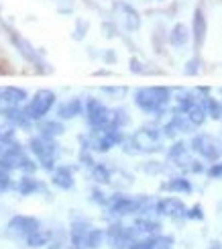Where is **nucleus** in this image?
I'll list each match as a JSON object with an SVG mask.
<instances>
[{
  "mask_svg": "<svg viewBox=\"0 0 222 249\" xmlns=\"http://www.w3.org/2000/svg\"><path fill=\"white\" fill-rule=\"evenodd\" d=\"M188 219H196V221H202V219H204V211H202V206H200V204L192 206V209L188 211Z\"/></svg>",
  "mask_w": 222,
  "mask_h": 249,
  "instance_id": "nucleus-34",
  "label": "nucleus"
},
{
  "mask_svg": "<svg viewBox=\"0 0 222 249\" xmlns=\"http://www.w3.org/2000/svg\"><path fill=\"white\" fill-rule=\"evenodd\" d=\"M163 190H169V192H179V194H189L192 192V184L186 178H171L169 182L163 184Z\"/></svg>",
  "mask_w": 222,
  "mask_h": 249,
  "instance_id": "nucleus-25",
  "label": "nucleus"
},
{
  "mask_svg": "<svg viewBox=\"0 0 222 249\" xmlns=\"http://www.w3.org/2000/svg\"><path fill=\"white\" fill-rule=\"evenodd\" d=\"M39 190V182L35 178H31V176H25V178L18 180V192L23 196H29Z\"/></svg>",
  "mask_w": 222,
  "mask_h": 249,
  "instance_id": "nucleus-26",
  "label": "nucleus"
},
{
  "mask_svg": "<svg viewBox=\"0 0 222 249\" xmlns=\"http://www.w3.org/2000/svg\"><path fill=\"white\" fill-rule=\"evenodd\" d=\"M131 147L133 151H143V153H153L161 149V133L157 129H139L131 137Z\"/></svg>",
  "mask_w": 222,
  "mask_h": 249,
  "instance_id": "nucleus-7",
  "label": "nucleus"
},
{
  "mask_svg": "<svg viewBox=\"0 0 222 249\" xmlns=\"http://www.w3.org/2000/svg\"><path fill=\"white\" fill-rule=\"evenodd\" d=\"M198 70H200V61L198 59H189L188 61V68H186V74L188 76H194V74H198Z\"/></svg>",
  "mask_w": 222,
  "mask_h": 249,
  "instance_id": "nucleus-36",
  "label": "nucleus"
},
{
  "mask_svg": "<svg viewBox=\"0 0 222 249\" xmlns=\"http://www.w3.org/2000/svg\"><path fill=\"white\" fill-rule=\"evenodd\" d=\"M131 70L133 71H143V68H141V64L137 59H131Z\"/></svg>",
  "mask_w": 222,
  "mask_h": 249,
  "instance_id": "nucleus-39",
  "label": "nucleus"
},
{
  "mask_svg": "<svg viewBox=\"0 0 222 249\" xmlns=\"http://www.w3.org/2000/svg\"><path fill=\"white\" fill-rule=\"evenodd\" d=\"M13 139H15L13 124H0V143L8 145V143H13Z\"/></svg>",
  "mask_w": 222,
  "mask_h": 249,
  "instance_id": "nucleus-32",
  "label": "nucleus"
},
{
  "mask_svg": "<svg viewBox=\"0 0 222 249\" xmlns=\"http://www.w3.org/2000/svg\"><path fill=\"white\" fill-rule=\"evenodd\" d=\"M192 149L208 161H218L222 158V143L208 133H200L192 139Z\"/></svg>",
  "mask_w": 222,
  "mask_h": 249,
  "instance_id": "nucleus-6",
  "label": "nucleus"
},
{
  "mask_svg": "<svg viewBox=\"0 0 222 249\" xmlns=\"http://www.w3.org/2000/svg\"><path fill=\"white\" fill-rule=\"evenodd\" d=\"M155 211L159 213L161 216H171V219H179V216H188V209L186 204L179 200V198H173V196H169V198H161L159 202L155 204Z\"/></svg>",
  "mask_w": 222,
  "mask_h": 249,
  "instance_id": "nucleus-13",
  "label": "nucleus"
},
{
  "mask_svg": "<svg viewBox=\"0 0 222 249\" xmlns=\"http://www.w3.org/2000/svg\"><path fill=\"white\" fill-rule=\"evenodd\" d=\"M63 133V124L59 121H43L39 124V135L45 139H55Z\"/></svg>",
  "mask_w": 222,
  "mask_h": 249,
  "instance_id": "nucleus-22",
  "label": "nucleus"
},
{
  "mask_svg": "<svg viewBox=\"0 0 222 249\" xmlns=\"http://www.w3.org/2000/svg\"><path fill=\"white\" fill-rule=\"evenodd\" d=\"M167 158H169V161H173L175 165H188V163H192V160L188 158V149H186L184 143H175L173 147L167 151Z\"/></svg>",
  "mask_w": 222,
  "mask_h": 249,
  "instance_id": "nucleus-21",
  "label": "nucleus"
},
{
  "mask_svg": "<svg viewBox=\"0 0 222 249\" xmlns=\"http://www.w3.org/2000/svg\"><path fill=\"white\" fill-rule=\"evenodd\" d=\"M10 186H13V180H10L8 170H2V168H0V192H6Z\"/></svg>",
  "mask_w": 222,
  "mask_h": 249,
  "instance_id": "nucleus-33",
  "label": "nucleus"
},
{
  "mask_svg": "<svg viewBox=\"0 0 222 249\" xmlns=\"http://www.w3.org/2000/svg\"><path fill=\"white\" fill-rule=\"evenodd\" d=\"M135 105L149 115H161L169 105V90L163 86L141 88L135 94Z\"/></svg>",
  "mask_w": 222,
  "mask_h": 249,
  "instance_id": "nucleus-1",
  "label": "nucleus"
},
{
  "mask_svg": "<svg viewBox=\"0 0 222 249\" xmlns=\"http://www.w3.org/2000/svg\"><path fill=\"white\" fill-rule=\"evenodd\" d=\"M129 249H151V237L141 239V241H133V245Z\"/></svg>",
  "mask_w": 222,
  "mask_h": 249,
  "instance_id": "nucleus-37",
  "label": "nucleus"
},
{
  "mask_svg": "<svg viewBox=\"0 0 222 249\" xmlns=\"http://www.w3.org/2000/svg\"><path fill=\"white\" fill-rule=\"evenodd\" d=\"M41 227V223L35 219V216H25V214H17L8 221L6 225V235L10 239L17 241H27L31 235H33Z\"/></svg>",
  "mask_w": 222,
  "mask_h": 249,
  "instance_id": "nucleus-5",
  "label": "nucleus"
},
{
  "mask_svg": "<svg viewBox=\"0 0 222 249\" xmlns=\"http://www.w3.org/2000/svg\"><path fill=\"white\" fill-rule=\"evenodd\" d=\"M171 247H173V237L169 235L151 237V249H171Z\"/></svg>",
  "mask_w": 222,
  "mask_h": 249,
  "instance_id": "nucleus-30",
  "label": "nucleus"
},
{
  "mask_svg": "<svg viewBox=\"0 0 222 249\" xmlns=\"http://www.w3.org/2000/svg\"><path fill=\"white\" fill-rule=\"evenodd\" d=\"M208 176H210V178H214V180L222 178V161L214 163V165H212V168H210V170H208Z\"/></svg>",
  "mask_w": 222,
  "mask_h": 249,
  "instance_id": "nucleus-35",
  "label": "nucleus"
},
{
  "mask_svg": "<svg viewBox=\"0 0 222 249\" xmlns=\"http://www.w3.org/2000/svg\"><path fill=\"white\" fill-rule=\"evenodd\" d=\"M55 105V94L51 90H39L35 92V96L31 98V102L27 105V115L31 121H41L47 112L51 110V107Z\"/></svg>",
  "mask_w": 222,
  "mask_h": 249,
  "instance_id": "nucleus-8",
  "label": "nucleus"
},
{
  "mask_svg": "<svg viewBox=\"0 0 222 249\" xmlns=\"http://www.w3.org/2000/svg\"><path fill=\"white\" fill-rule=\"evenodd\" d=\"M27 100V92L23 88L17 86H6L0 90V110L2 108H13V107H20Z\"/></svg>",
  "mask_w": 222,
  "mask_h": 249,
  "instance_id": "nucleus-14",
  "label": "nucleus"
},
{
  "mask_svg": "<svg viewBox=\"0 0 222 249\" xmlns=\"http://www.w3.org/2000/svg\"><path fill=\"white\" fill-rule=\"evenodd\" d=\"M82 108H84V105H82V100L80 98H71V100H68V102H63V105L57 108V115H59V119H73V117H78L80 112H82Z\"/></svg>",
  "mask_w": 222,
  "mask_h": 249,
  "instance_id": "nucleus-20",
  "label": "nucleus"
},
{
  "mask_svg": "<svg viewBox=\"0 0 222 249\" xmlns=\"http://www.w3.org/2000/svg\"><path fill=\"white\" fill-rule=\"evenodd\" d=\"M206 17H204V10L202 8H196L194 13V23H192V37H194V45L196 49H200L204 45V39H206Z\"/></svg>",
  "mask_w": 222,
  "mask_h": 249,
  "instance_id": "nucleus-17",
  "label": "nucleus"
},
{
  "mask_svg": "<svg viewBox=\"0 0 222 249\" xmlns=\"http://www.w3.org/2000/svg\"><path fill=\"white\" fill-rule=\"evenodd\" d=\"M51 182L61 190H69V188H73V174L69 168H57V170H53Z\"/></svg>",
  "mask_w": 222,
  "mask_h": 249,
  "instance_id": "nucleus-19",
  "label": "nucleus"
},
{
  "mask_svg": "<svg viewBox=\"0 0 222 249\" xmlns=\"http://www.w3.org/2000/svg\"><path fill=\"white\" fill-rule=\"evenodd\" d=\"M0 168L2 170H20L25 174H33L37 170V163L23 151L20 145L8 143L6 149L0 153Z\"/></svg>",
  "mask_w": 222,
  "mask_h": 249,
  "instance_id": "nucleus-2",
  "label": "nucleus"
},
{
  "mask_svg": "<svg viewBox=\"0 0 222 249\" xmlns=\"http://www.w3.org/2000/svg\"><path fill=\"white\" fill-rule=\"evenodd\" d=\"M92 227L88 223H73L71 229H69V241L73 249H88V237H90Z\"/></svg>",
  "mask_w": 222,
  "mask_h": 249,
  "instance_id": "nucleus-15",
  "label": "nucleus"
},
{
  "mask_svg": "<svg viewBox=\"0 0 222 249\" xmlns=\"http://www.w3.org/2000/svg\"><path fill=\"white\" fill-rule=\"evenodd\" d=\"M51 237H53V233H51L49 229H41V227H39V229L27 239V245H29V247H43V245H49Z\"/></svg>",
  "mask_w": 222,
  "mask_h": 249,
  "instance_id": "nucleus-24",
  "label": "nucleus"
},
{
  "mask_svg": "<svg viewBox=\"0 0 222 249\" xmlns=\"http://www.w3.org/2000/svg\"><path fill=\"white\" fill-rule=\"evenodd\" d=\"M45 249H61V247H59V243H53V245H49V247H45Z\"/></svg>",
  "mask_w": 222,
  "mask_h": 249,
  "instance_id": "nucleus-41",
  "label": "nucleus"
},
{
  "mask_svg": "<svg viewBox=\"0 0 222 249\" xmlns=\"http://www.w3.org/2000/svg\"><path fill=\"white\" fill-rule=\"evenodd\" d=\"M208 249H222V243L220 241H212V243L208 245Z\"/></svg>",
  "mask_w": 222,
  "mask_h": 249,
  "instance_id": "nucleus-40",
  "label": "nucleus"
},
{
  "mask_svg": "<svg viewBox=\"0 0 222 249\" xmlns=\"http://www.w3.org/2000/svg\"><path fill=\"white\" fill-rule=\"evenodd\" d=\"M114 15L119 18V23L126 29V31H137L141 27V17L139 13L126 2H114Z\"/></svg>",
  "mask_w": 222,
  "mask_h": 249,
  "instance_id": "nucleus-12",
  "label": "nucleus"
},
{
  "mask_svg": "<svg viewBox=\"0 0 222 249\" xmlns=\"http://www.w3.org/2000/svg\"><path fill=\"white\" fill-rule=\"evenodd\" d=\"M188 39H189V29L186 25H175L171 29V33H169V43H171L173 47H184L188 43Z\"/></svg>",
  "mask_w": 222,
  "mask_h": 249,
  "instance_id": "nucleus-23",
  "label": "nucleus"
},
{
  "mask_svg": "<svg viewBox=\"0 0 222 249\" xmlns=\"http://www.w3.org/2000/svg\"><path fill=\"white\" fill-rule=\"evenodd\" d=\"M137 235V229H133V227H122V225H112L110 229L106 231V239L112 247L116 249H122V247H131Z\"/></svg>",
  "mask_w": 222,
  "mask_h": 249,
  "instance_id": "nucleus-11",
  "label": "nucleus"
},
{
  "mask_svg": "<svg viewBox=\"0 0 222 249\" xmlns=\"http://www.w3.org/2000/svg\"><path fill=\"white\" fill-rule=\"evenodd\" d=\"M104 92H110V94H124V88H104Z\"/></svg>",
  "mask_w": 222,
  "mask_h": 249,
  "instance_id": "nucleus-38",
  "label": "nucleus"
},
{
  "mask_svg": "<svg viewBox=\"0 0 222 249\" xmlns=\"http://www.w3.org/2000/svg\"><path fill=\"white\" fill-rule=\"evenodd\" d=\"M92 178L96 182H100V184H108L110 182V170L106 168V165H102V163L92 165Z\"/></svg>",
  "mask_w": 222,
  "mask_h": 249,
  "instance_id": "nucleus-28",
  "label": "nucleus"
},
{
  "mask_svg": "<svg viewBox=\"0 0 222 249\" xmlns=\"http://www.w3.org/2000/svg\"><path fill=\"white\" fill-rule=\"evenodd\" d=\"M31 151L35 153V158L41 161V165L51 172L55 170V158H57V143L53 139H45V137H33L29 141Z\"/></svg>",
  "mask_w": 222,
  "mask_h": 249,
  "instance_id": "nucleus-4",
  "label": "nucleus"
},
{
  "mask_svg": "<svg viewBox=\"0 0 222 249\" xmlns=\"http://www.w3.org/2000/svg\"><path fill=\"white\" fill-rule=\"evenodd\" d=\"M204 107H206L208 117H212L214 121L222 119V105L216 98H204Z\"/></svg>",
  "mask_w": 222,
  "mask_h": 249,
  "instance_id": "nucleus-29",
  "label": "nucleus"
},
{
  "mask_svg": "<svg viewBox=\"0 0 222 249\" xmlns=\"http://www.w3.org/2000/svg\"><path fill=\"white\" fill-rule=\"evenodd\" d=\"M98 133H100L98 139L94 141V149H98V151H108L116 143L122 141L120 129H106V131H98Z\"/></svg>",
  "mask_w": 222,
  "mask_h": 249,
  "instance_id": "nucleus-16",
  "label": "nucleus"
},
{
  "mask_svg": "<svg viewBox=\"0 0 222 249\" xmlns=\"http://www.w3.org/2000/svg\"><path fill=\"white\" fill-rule=\"evenodd\" d=\"M8 35H10V41H13V45L18 49V53L23 55V57L29 61V64H33V66L39 68L41 71H49V68H45L47 64H45L43 59H41V55L35 51V47L31 45L25 37H20L18 33H15V31H8Z\"/></svg>",
  "mask_w": 222,
  "mask_h": 249,
  "instance_id": "nucleus-10",
  "label": "nucleus"
},
{
  "mask_svg": "<svg viewBox=\"0 0 222 249\" xmlns=\"http://www.w3.org/2000/svg\"><path fill=\"white\" fill-rule=\"evenodd\" d=\"M135 229L137 231H141V233H157L161 229V225L157 223V221H153V219H137V223H135Z\"/></svg>",
  "mask_w": 222,
  "mask_h": 249,
  "instance_id": "nucleus-27",
  "label": "nucleus"
},
{
  "mask_svg": "<svg viewBox=\"0 0 222 249\" xmlns=\"http://www.w3.org/2000/svg\"><path fill=\"white\" fill-rule=\"evenodd\" d=\"M0 115H4V119L13 124V127H20V129H29L31 127V119L27 115V110H23L20 107H13V108H2Z\"/></svg>",
  "mask_w": 222,
  "mask_h": 249,
  "instance_id": "nucleus-18",
  "label": "nucleus"
},
{
  "mask_svg": "<svg viewBox=\"0 0 222 249\" xmlns=\"http://www.w3.org/2000/svg\"><path fill=\"white\" fill-rule=\"evenodd\" d=\"M86 119L94 131H106L116 129V110H110L96 98L86 100Z\"/></svg>",
  "mask_w": 222,
  "mask_h": 249,
  "instance_id": "nucleus-3",
  "label": "nucleus"
},
{
  "mask_svg": "<svg viewBox=\"0 0 222 249\" xmlns=\"http://www.w3.org/2000/svg\"><path fill=\"white\" fill-rule=\"evenodd\" d=\"M149 200L145 196L139 198H131V196H114L110 202V213L119 214V216H126V214H135V213H145Z\"/></svg>",
  "mask_w": 222,
  "mask_h": 249,
  "instance_id": "nucleus-9",
  "label": "nucleus"
},
{
  "mask_svg": "<svg viewBox=\"0 0 222 249\" xmlns=\"http://www.w3.org/2000/svg\"><path fill=\"white\" fill-rule=\"evenodd\" d=\"M104 241V231L102 229H92L88 237V249H98Z\"/></svg>",
  "mask_w": 222,
  "mask_h": 249,
  "instance_id": "nucleus-31",
  "label": "nucleus"
}]
</instances>
